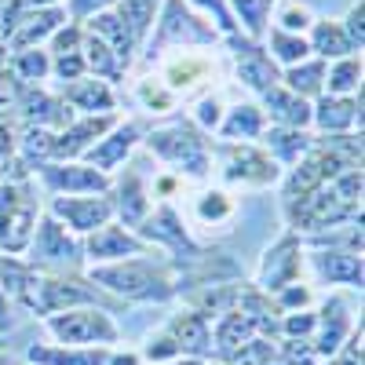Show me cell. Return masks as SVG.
I'll list each match as a JSON object with an SVG mask.
<instances>
[{"label": "cell", "instance_id": "1", "mask_svg": "<svg viewBox=\"0 0 365 365\" xmlns=\"http://www.w3.org/2000/svg\"><path fill=\"white\" fill-rule=\"evenodd\" d=\"M96 282H103L106 289L120 292V296H128V299H165L172 296V285L168 278L158 270V267H150L143 259H132V263H117V267H103L91 274Z\"/></svg>", "mask_w": 365, "mask_h": 365}, {"label": "cell", "instance_id": "2", "mask_svg": "<svg viewBox=\"0 0 365 365\" xmlns=\"http://www.w3.org/2000/svg\"><path fill=\"white\" fill-rule=\"evenodd\" d=\"M48 329L63 344H113L117 325L103 311H70V314H51Z\"/></svg>", "mask_w": 365, "mask_h": 365}, {"label": "cell", "instance_id": "3", "mask_svg": "<svg viewBox=\"0 0 365 365\" xmlns=\"http://www.w3.org/2000/svg\"><path fill=\"white\" fill-rule=\"evenodd\" d=\"M336 154H311L307 161H303L299 168H296V175H292V182H289V190H285V197L289 201H296V197H307L311 190H318L325 179H332L336 175Z\"/></svg>", "mask_w": 365, "mask_h": 365}, {"label": "cell", "instance_id": "4", "mask_svg": "<svg viewBox=\"0 0 365 365\" xmlns=\"http://www.w3.org/2000/svg\"><path fill=\"white\" fill-rule=\"evenodd\" d=\"M55 216H63L73 230H96L110 220V205L96 197H58Z\"/></svg>", "mask_w": 365, "mask_h": 365}, {"label": "cell", "instance_id": "5", "mask_svg": "<svg viewBox=\"0 0 365 365\" xmlns=\"http://www.w3.org/2000/svg\"><path fill=\"white\" fill-rule=\"evenodd\" d=\"M172 340L179 351H190V354H205L212 347V332L205 325V314L187 311V314H175L172 318Z\"/></svg>", "mask_w": 365, "mask_h": 365}, {"label": "cell", "instance_id": "6", "mask_svg": "<svg viewBox=\"0 0 365 365\" xmlns=\"http://www.w3.org/2000/svg\"><path fill=\"white\" fill-rule=\"evenodd\" d=\"M91 259H117V256H139L143 241H135L132 234H125V227H103L96 237L88 241Z\"/></svg>", "mask_w": 365, "mask_h": 365}, {"label": "cell", "instance_id": "7", "mask_svg": "<svg viewBox=\"0 0 365 365\" xmlns=\"http://www.w3.org/2000/svg\"><path fill=\"white\" fill-rule=\"evenodd\" d=\"M299 270V249L292 245V237L282 241L278 249H274L263 263V285L267 289H285V282L292 278V274Z\"/></svg>", "mask_w": 365, "mask_h": 365}, {"label": "cell", "instance_id": "8", "mask_svg": "<svg viewBox=\"0 0 365 365\" xmlns=\"http://www.w3.org/2000/svg\"><path fill=\"white\" fill-rule=\"evenodd\" d=\"M227 175L237 179V182H270V179H274V165H270L263 154H256V150L241 146V150H230V168H227Z\"/></svg>", "mask_w": 365, "mask_h": 365}, {"label": "cell", "instance_id": "9", "mask_svg": "<svg viewBox=\"0 0 365 365\" xmlns=\"http://www.w3.org/2000/svg\"><path fill=\"white\" fill-rule=\"evenodd\" d=\"M106 351H44V347H29V361L37 365H106Z\"/></svg>", "mask_w": 365, "mask_h": 365}, {"label": "cell", "instance_id": "10", "mask_svg": "<svg viewBox=\"0 0 365 365\" xmlns=\"http://www.w3.org/2000/svg\"><path fill=\"white\" fill-rule=\"evenodd\" d=\"M318 270L329 282H344V285H361V259L351 252H332L318 256Z\"/></svg>", "mask_w": 365, "mask_h": 365}, {"label": "cell", "instance_id": "11", "mask_svg": "<svg viewBox=\"0 0 365 365\" xmlns=\"http://www.w3.org/2000/svg\"><path fill=\"white\" fill-rule=\"evenodd\" d=\"M29 223H34V212L29 208H8L0 212V241L8 249H26V237H29Z\"/></svg>", "mask_w": 365, "mask_h": 365}, {"label": "cell", "instance_id": "12", "mask_svg": "<svg viewBox=\"0 0 365 365\" xmlns=\"http://www.w3.org/2000/svg\"><path fill=\"white\" fill-rule=\"evenodd\" d=\"M34 252H37L41 259H73V256H77V252H73V245L66 241V234H63V227H58L55 220H48V223L41 227Z\"/></svg>", "mask_w": 365, "mask_h": 365}, {"label": "cell", "instance_id": "13", "mask_svg": "<svg viewBox=\"0 0 365 365\" xmlns=\"http://www.w3.org/2000/svg\"><path fill=\"white\" fill-rule=\"evenodd\" d=\"M48 182L51 187H70V190H96L103 187V175L96 168H66V172L48 168Z\"/></svg>", "mask_w": 365, "mask_h": 365}, {"label": "cell", "instance_id": "14", "mask_svg": "<svg viewBox=\"0 0 365 365\" xmlns=\"http://www.w3.org/2000/svg\"><path fill=\"white\" fill-rule=\"evenodd\" d=\"M132 143H135V128H125V132H117L106 146H99V150H91V161H99V168H113L120 158L132 150Z\"/></svg>", "mask_w": 365, "mask_h": 365}, {"label": "cell", "instance_id": "15", "mask_svg": "<svg viewBox=\"0 0 365 365\" xmlns=\"http://www.w3.org/2000/svg\"><path fill=\"white\" fill-rule=\"evenodd\" d=\"M267 103L278 106L274 113H278L282 120H289V125H307V117H311V110L303 106V99H285L282 91H270V99H267Z\"/></svg>", "mask_w": 365, "mask_h": 365}, {"label": "cell", "instance_id": "16", "mask_svg": "<svg viewBox=\"0 0 365 365\" xmlns=\"http://www.w3.org/2000/svg\"><path fill=\"white\" fill-rule=\"evenodd\" d=\"M354 120V106L351 103H325L322 113H318V125L322 128H344Z\"/></svg>", "mask_w": 365, "mask_h": 365}, {"label": "cell", "instance_id": "17", "mask_svg": "<svg viewBox=\"0 0 365 365\" xmlns=\"http://www.w3.org/2000/svg\"><path fill=\"white\" fill-rule=\"evenodd\" d=\"M241 77H245L249 84H256V88H267L274 81V70H270V63L263 55H249L245 63H241Z\"/></svg>", "mask_w": 365, "mask_h": 365}, {"label": "cell", "instance_id": "18", "mask_svg": "<svg viewBox=\"0 0 365 365\" xmlns=\"http://www.w3.org/2000/svg\"><path fill=\"white\" fill-rule=\"evenodd\" d=\"M270 358H274V347L263 340L241 344V351H234V365H267Z\"/></svg>", "mask_w": 365, "mask_h": 365}, {"label": "cell", "instance_id": "19", "mask_svg": "<svg viewBox=\"0 0 365 365\" xmlns=\"http://www.w3.org/2000/svg\"><path fill=\"white\" fill-rule=\"evenodd\" d=\"M128 197V205H120V212H125V220H143L146 216V197H143V190H139V179L135 175H128V194L120 190V201Z\"/></svg>", "mask_w": 365, "mask_h": 365}, {"label": "cell", "instance_id": "20", "mask_svg": "<svg viewBox=\"0 0 365 365\" xmlns=\"http://www.w3.org/2000/svg\"><path fill=\"white\" fill-rule=\"evenodd\" d=\"M234 212V205L227 201V194H205L201 205H197V216L208 223V220H227Z\"/></svg>", "mask_w": 365, "mask_h": 365}, {"label": "cell", "instance_id": "21", "mask_svg": "<svg viewBox=\"0 0 365 365\" xmlns=\"http://www.w3.org/2000/svg\"><path fill=\"white\" fill-rule=\"evenodd\" d=\"M70 99L96 110V106H110V91H106L103 84H84V88H73V91H70Z\"/></svg>", "mask_w": 365, "mask_h": 365}, {"label": "cell", "instance_id": "22", "mask_svg": "<svg viewBox=\"0 0 365 365\" xmlns=\"http://www.w3.org/2000/svg\"><path fill=\"white\" fill-rule=\"evenodd\" d=\"M259 128V113L252 110V106H241L237 113H234V120H230V125H227V135H252Z\"/></svg>", "mask_w": 365, "mask_h": 365}, {"label": "cell", "instance_id": "23", "mask_svg": "<svg viewBox=\"0 0 365 365\" xmlns=\"http://www.w3.org/2000/svg\"><path fill=\"white\" fill-rule=\"evenodd\" d=\"M318 48H322L325 55H340V51H347V41L336 34V29L322 26V29H318Z\"/></svg>", "mask_w": 365, "mask_h": 365}, {"label": "cell", "instance_id": "24", "mask_svg": "<svg viewBox=\"0 0 365 365\" xmlns=\"http://www.w3.org/2000/svg\"><path fill=\"white\" fill-rule=\"evenodd\" d=\"M336 365H361V332H351L344 354L336 358Z\"/></svg>", "mask_w": 365, "mask_h": 365}, {"label": "cell", "instance_id": "25", "mask_svg": "<svg viewBox=\"0 0 365 365\" xmlns=\"http://www.w3.org/2000/svg\"><path fill=\"white\" fill-rule=\"evenodd\" d=\"M354 77H358V63L351 58V63H344L336 73H332V88H336V91H347V88H354Z\"/></svg>", "mask_w": 365, "mask_h": 365}, {"label": "cell", "instance_id": "26", "mask_svg": "<svg viewBox=\"0 0 365 365\" xmlns=\"http://www.w3.org/2000/svg\"><path fill=\"white\" fill-rule=\"evenodd\" d=\"M274 44H278V55L282 58H303V51H307V44L303 41H289V37H274Z\"/></svg>", "mask_w": 365, "mask_h": 365}, {"label": "cell", "instance_id": "27", "mask_svg": "<svg viewBox=\"0 0 365 365\" xmlns=\"http://www.w3.org/2000/svg\"><path fill=\"white\" fill-rule=\"evenodd\" d=\"M88 51H91L88 58H91V66H96V70H103V73H110V70H113V66L106 63V48H103L99 41H88Z\"/></svg>", "mask_w": 365, "mask_h": 365}, {"label": "cell", "instance_id": "28", "mask_svg": "<svg viewBox=\"0 0 365 365\" xmlns=\"http://www.w3.org/2000/svg\"><path fill=\"white\" fill-rule=\"evenodd\" d=\"M263 4H267V0H237V8H245V15H249V26H252V29H259Z\"/></svg>", "mask_w": 365, "mask_h": 365}, {"label": "cell", "instance_id": "29", "mask_svg": "<svg viewBox=\"0 0 365 365\" xmlns=\"http://www.w3.org/2000/svg\"><path fill=\"white\" fill-rule=\"evenodd\" d=\"M146 354H150V358H172V354H179V347H175V340H172V336H161V340H158V347H154V344L146 347Z\"/></svg>", "mask_w": 365, "mask_h": 365}, {"label": "cell", "instance_id": "30", "mask_svg": "<svg viewBox=\"0 0 365 365\" xmlns=\"http://www.w3.org/2000/svg\"><path fill=\"white\" fill-rule=\"evenodd\" d=\"M314 322H318L314 314H303V318H289V325H285V329L292 332V336H299V332H311V329H314Z\"/></svg>", "mask_w": 365, "mask_h": 365}, {"label": "cell", "instance_id": "31", "mask_svg": "<svg viewBox=\"0 0 365 365\" xmlns=\"http://www.w3.org/2000/svg\"><path fill=\"white\" fill-rule=\"evenodd\" d=\"M292 84H296V88H303V91L318 88V70H303V73L296 70V73H292Z\"/></svg>", "mask_w": 365, "mask_h": 365}, {"label": "cell", "instance_id": "32", "mask_svg": "<svg viewBox=\"0 0 365 365\" xmlns=\"http://www.w3.org/2000/svg\"><path fill=\"white\" fill-rule=\"evenodd\" d=\"M292 139H296V135L282 132V135H274V146H278L282 154H289V158H292V154H296V143H292Z\"/></svg>", "mask_w": 365, "mask_h": 365}, {"label": "cell", "instance_id": "33", "mask_svg": "<svg viewBox=\"0 0 365 365\" xmlns=\"http://www.w3.org/2000/svg\"><path fill=\"white\" fill-rule=\"evenodd\" d=\"M285 26H292V29H299V26H307V11H296V8H289V15H285Z\"/></svg>", "mask_w": 365, "mask_h": 365}, {"label": "cell", "instance_id": "34", "mask_svg": "<svg viewBox=\"0 0 365 365\" xmlns=\"http://www.w3.org/2000/svg\"><path fill=\"white\" fill-rule=\"evenodd\" d=\"M347 29H351V37H358V44H361V4L351 11V22H347Z\"/></svg>", "mask_w": 365, "mask_h": 365}, {"label": "cell", "instance_id": "35", "mask_svg": "<svg viewBox=\"0 0 365 365\" xmlns=\"http://www.w3.org/2000/svg\"><path fill=\"white\" fill-rule=\"evenodd\" d=\"M22 70H26V73H37V77H41V73H44V58H41V55H29L26 63H22Z\"/></svg>", "mask_w": 365, "mask_h": 365}, {"label": "cell", "instance_id": "36", "mask_svg": "<svg viewBox=\"0 0 365 365\" xmlns=\"http://www.w3.org/2000/svg\"><path fill=\"white\" fill-rule=\"evenodd\" d=\"M106 365H139V354H113L106 358Z\"/></svg>", "mask_w": 365, "mask_h": 365}, {"label": "cell", "instance_id": "37", "mask_svg": "<svg viewBox=\"0 0 365 365\" xmlns=\"http://www.w3.org/2000/svg\"><path fill=\"white\" fill-rule=\"evenodd\" d=\"M216 117H220V113H216V103H212V99L201 103V120H212V125H216Z\"/></svg>", "mask_w": 365, "mask_h": 365}, {"label": "cell", "instance_id": "38", "mask_svg": "<svg viewBox=\"0 0 365 365\" xmlns=\"http://www.w3.org/2000/svg\"><path fill=\"white\" fill-rule=\"evenodd\" d=\"M307 299H311V292H307V289H292V292L285 296V303H307Z\"/></svg>", "mask_w": 365, "mask_h": 365}, {"label": "cell", "instance_id": "39", "mask_svg": "<svg viewBox=\"0 0 365 365\" xmlns=\"http://www.w3.org/2000/svg\"><path fill=\"white\" fill-rule=\"evenodd\" d=\"M4 314H8V307H4V289H0V325H4Z\"/></svg>", "mask_w": 365, "mask_h": 365}, {"label": "cell", "instance_id": "40", "mask_svg": "<svg viewBox=\"0 0 365 365\" xmlns=\"http://www.w3.org/2000/svg\"><path fill=\"white\" fill-rule=\"evenodd\" d=\"M88 4H91V0H77V11H84ZM96 4H106V0H96Z\"/></svg>", "mask_w": 365, "mask_h": 365}, {"label": "cell", "instance_id": "41", "mask_svg": "<svg viewBox=\"0 0 365 365\" xmlns=\"http://www.w3.org/2000/svg\"><path fill=\"white\" fill-rule=\"evenodd\" d=\"M201 4H216V0H201Z\"/></svg>", "mask_w": 365, "mask_h": 365}, {"label": "cell", "instance_id": "42", "mask_svg": "<svg viewBox=\"0 0 365 365\" xmlns=\"http://www.w3.org/2000/svg\"><path fill=\"white\" fill-rule=\"evenodd\" d=\"M187 365H201V361H187Z\"/></svg>", "mask_w": 365, "mask_h": 365}, {"label": "cell", "instance_id": "43", "mask_svg": "<svg viewBox=\"0 0 365 365\" xmlns=\"http://www.w3.org/2000/svg\"><path fill=\"white\" fill-rule=\"evenodd\" d=\"M0 365H4V361H0Z\"/></svg>", "mask_w": 365, "mask_h": 365}]
</instances>
